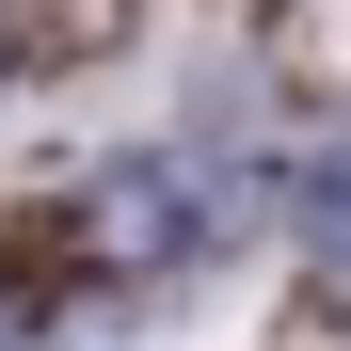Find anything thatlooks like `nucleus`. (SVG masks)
<instances>
[{
    "mask_svg": "<svg viewBox=\"0 0 351 351\" xmlns=\"http://www.w3.org/2000/svg\"><path fill=\"white\" fill-rule=\"evenodd\" d=\"M304 240H319V256H335V271H351V144H335V160H319V176H304Z\"/></svg>",
    "mask_w": 351,
    "mask_h": 351,
    "instance_id": "f257e3e1",
    "label": "nucleus"
}]
</instances>
